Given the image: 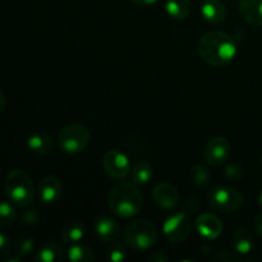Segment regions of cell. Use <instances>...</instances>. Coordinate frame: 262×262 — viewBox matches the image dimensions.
<instances>
[{
	"mask_svg": "<svg viewBox=\"0 0 262 262\" xmlns=\"http://www.w3.org/2000/svg\"><path fill=\"white\" fill-rule=\"evenodd\" d=\"M199 54L202 60L211 67H224L234 59L237 43L232 36L223 31H210L199 41Z\"/></svg>",
	"mask_w": 262,
	"mask_h": 262,
	"instance_id": "6da1fadb",
	"label": "cell"
},
{
	"mask_svg": "<svg viewBox=\"0 0 262 262\" xmlns=\"http://www.w3.org/2000/svg\"><path fill=\"white\" fill-rule=\"evenodd\" d=\"M143 197L137 184L133 182H122L113 187L107 196V206L119 217H132L141 211Z\"/></svg>",
	"mask_w": 262,
	"mask_h": 262,
	"instance_id": "7a4b0ae2",
	"label": "cell"
},
{
	"mask_svg": "<svg viewBox=\"0 0 262 262\" xmlns=\"http://www.w3.org/2000/svg\"><path fill=\"white\" fill-rule=\"evenodd\" d=\"M4 191L8 199L18 206H28L35 199L36 189L31 177L20 169H14L4 181Z\"/></svg>",
	"mask_w": 262,
	"mask_h": 262,
	"instance_id": "3957f363",
	"label": "cell"
},
{
	"mask_svg": "<svg viewBox=\"0 0 262 262\" xmlns=\"http://www.w3.org/2000/svg\"><path fill=\"white\" fill-rule=\"evenodd\" d=\"M124 241L130 248L136 251L148 250L158 241V229L150 220H135L125 228Z\"/></svg>",
	"mask_w": 262,
	"mask_h": 262,
	"instance_id": "277c9868",
	"label": "cell"
},
{
	"mask_svg": "<svg viewBox=\"0 0 262 262\" xmlns=\"http://www.w3.org/2000/svg\"><path fill=\"white\" fill-rule=\"evenodd\" d=\"M90 138L91 135L86 125L72 123L59 132L58 143L66 154H79L89 146Z\"/></svg>",
	"mask_w": 262,
	"mask_h": 262,
	"instance_id": "5b68a950",
	"label": "cell"
},
{
	"mask_svg": "<svg viewBox=\"0 0 262 262\" xmlns=\"http://www.w3.org/2000/svg\"><path fill=\"white\" fill-rule=\"evenodd\" d=\"M241 192L230 187H216L209 193V204L217 212H234L242 206Z\"/></svg>",
	"mask_w": 262,
	"mask_h": 262,
	"instance_id": "8992f818",
	"label": "cell"
},
{
	"mask_svg": "<svg viewBox=\"0 0 262 262\" xmlns=\"http://www.w3.org/2000/svg\"><path fill=\"white\" fill-rule=\"evenodd\" d=\"M192 223L187 212H176L164 222L163 232L171 243H181L187 239L191 232Z\"/></svg>",
	"mask_w": 262,
	"mask_h": 262,
	"instance_id": "52a82bcc",
	"label": "cell"
},
{
	"mask_svg": "<svg viewBox=\"0 0 262 262\" xmlns=\"http://www.w3.org/2000/svg\"><path fill=\"white\" fill-rule=\"evenodd\" d=\"M102 165H104L105 171L109 177L120 181L124 179L128 174L130 173V164L129 159L125 154L119 150H109L104 155L102 159Z\"/></svg>",
	"mask_w": 262,
	"mask_h": 262,
	"instance_id": "ba28073f",
	"label": "cell"
},
{
	"mask_svg": "<svg viewBox=\"0 0 262 262\" xmlns=\"http://www.w3.org/2000/svg\"><path fill=\"white\" fill-rule=\"evenodd\" d=\"M232 148L224 137H214L207 141L204 148V159L209 165L220 166L229 159Z\"/></svg>",
	"mask_w": 262,
	"mask_h": 262,
	"instance_id": "9c48e42d",
	"label": "cell"
},
{
	"mask_svg": "<svg viewBox=\"0 0 262 262\" xmlns=\"http://www.w3.org/2000/svg\"><path fill=\"white\" fill-rule=\"evenodd\" d=\"M152 197L155 204L160 209L170 211L174 210L179 205V193L176 187L171 186L170 183L161 182L154 187Z\"/></svg>",
	"mask_w": 262,
	"mask_h": 262,
	"instance_id": "30bf717a",
	"label": "cell"
},
{
	"mask_svg": "<svg viewBox=\"0 0 262 262\" xmlns=\"http://www.w3.org/2000/svg\"><path fill=\"white\" fill-rule=\"evenodd\" d=\"M63 184L60 179L54 176H48L41 179L36 188L37 197L43 204H54L61 197Z\"/></svg>",
	"mask_w": 262,
	"mask_h": 262,
	"instance_id": "8fae6325",
	"label": "cell"
},
{
	"mask_svg": "<svg viewBox=\"0 0 262 262\" xmlns=\"http://www.w3.org/2000/svg\"><path fill=\"white\" fill-rule=\"evenodd\" d=\"M196 229L201 237L206 239H215L223 232V223L212 214H202L196 219Z\"/></svg>",
	"mask_w": 262,
	"mask_h": 262,
	"instance_id": "7c38bea8",
	"label": "cell"
},
{
	"mask_svg": "<svg viewBox=\"0 0 262 262\" xmlns=\"http://www.w3.org/2000/svg\"><path fill=\"white\" fill-rule=\"evenodd\" d=\"M94 228L97 237L107 243L115 242L120 237V233H122L119 223L109 216L97 217Z\"/></svg>",
	"mask_w": 262,
	"mask_h": 262,
	"instance_id": "4fadbf2b",
	"label": "cell"
},
{
	"mask_svg": "<svg viewBox=\"0 0 262 262\" xmlns=\"http://www.w3.org/2000/svg\"><path fill=\"white\" fill-rule=\"evenodd\" d=\"M239 13L247 23L262 27V0H239Z\"/></svg>",
	"mask_w": 262,
	"mask_h": 262,
	"instance_id": "5bb4252c",
	"label": "cell"
},
{
	"mask_svg": "<svg viewBox=\"0 0 262 262\" xmlns=\"http://www.w3.org/2000/svg\"><path fill=\"white\" fill-rule=\"evenodd\" d=\"M201 14L207 22L217 25L227 18V7L220 0H204L201 4Z\"/></svg>",
	"mask_w": 262,
	"mask_h": 262,
	"instance_id": "9a60e30c",
	"label": "cell"
},
{
	"mask_svg": "<svg viewBox=\"0 0 262 262\" xmlns=\"http://www.w3.org/2000/svg\"><path fill=\"white\" fill-rule=\"evenodd\" d=\"M86 235V227L79 220H73L64 225L60 232V239L64 245H76L79 243Z\"/></svg>",
	"mask_w": 262,
	"mask_h": 262,
	"instance_id": "2e32d148",
	"label": "cell"
},
{
	"mask_svg": "<svg viewBox=\"0 0 262 262\" xmlns=\"http://www.w3.org/2000/svg\"><path fill=\"white\" fill-rule=\"evenodd\" d=\"M28 150L32 151L35 154H48L53 151L54 148V141L51 136H49L46 132H35L27 138Z\"/></svg>",
	"mask_w": 262,
	"mask_h": 262,
	"instance_id": "e0dca14e",
	"label": "cell"
},
{
	"mask_svg": "<svg viewBox=\"0 0 262 262\" xmlns=\"http://www.w3.org/2000/svg\"><path fill=\"white\" fill-rule=\"evenodd\" d=\"M64 260V251L59 243L50 241L41 246L40 250L33 256V261L58 262Z\"/></svg>",
	"mask_w": 262,
	"mask_h": 262,
	"instance_id": "ac0fdd59",
	"label": "cell"
},
{
	"mask_svg": "<svg viewBox=\"0 0 262 262\" xmlns=\"http://www.w3.org/2000/svg\"><path fill=\"white\" fill-rule=\"evenodd\" d=\"M233 247L235 248L241 255H248L252 252L255 247V241H253L252 234L246 228H239L233 234Z\"/></svg>",
	"mask_w": 262,
	"mask_h": 262,
	"instance_id": "d6986e66",
	"label": "cell"
},
{
	"mask_svg": "<svg viewBox=\"0 0 262 262\" xmlns=\"http://www.w3.org/2000/svg\"><path fill=\"white\" fill-rule=\"evenodd\" d=\"M191 0H166L165 2L166 13L174 19H186L191 13Z\"/></svg>",
	"mask_w": 262,
	"mask_h": 262,
	"instance_id": "ffe728a7",
	"label": "cell"
},
{
	"mask_svg": "<svg viewBox=\"0 0 262 262\" xmlns=\"http://www.w3.org/2000/svg\"><path fill=\"white\" fill-rule=\"evenodd\" d=\"M152 166L147 161H138L130 168V181L137 186L146 184L152 178Z\"/></svg>",
	"mask_w": 262,
	"mask_h": 262,
	"instance_id": "44dd1931",
	"label": "cell"
},
{
	"mask_svg": "<svg viewBox=\"0 0 262 262\" xmlns=\"http://www.w3.org/2000/svg\"><path fill=\"white\" fill-rule=\"evenodd\" d=\"M67 256H68V260L72 262H94L96 260L94 251L87 246L81 245V242L72 245L67 252Z\"/></svg>",
	"mask_w": 262,
	"mask_h": 262,
	"instance_id": "7402d4cb",
	"label": "cell"
},
{
	"mask_svg": "<svg viewBox=\"0 0 262 262\" xmlns=\"http://www.w3.org/2000/svg\"><path fill=\"white\" fill-rule=\"evenodd\" d=\"M191 178L192 182L199 188H206L210 184V171L207 170L206 166L201 165V164H196L191 169Z\"/></svg>",
	"mask_w": 262,
	"mask_h": 262,
	"instance_id": "603a6c76",
	"label": "cell"
},
{
	"mask_svg": "<svg viewBox=\"0 0 262 262\" xmlns=\"http://www.w3.org/2000/svg\"><path fill=\"white\" fill-rule=\"evenodd\" d=\"M17 211L9 202L0 201V228H8L15 222Z\"/></svg>",
	"mask_w": 262,
	"mask_h": 262,
	"instance_id": "cb8c5ba5",
	"label": "cell"
},
{
	"mask_svg": "<svg viewBox=\"0 0 262 262\" xmlns=\"http://www.w3.org/2000/svg\"><path fill=\"white\" fill-rule=\"evenodd\" d=\"M33 248H35V242H33V238L30 237V235H20V237L15 241V255L19 256V257H26V256H28L32 252Z\"/></svg>",
	"mask_w": 262,
	"mask_h": 262,
	"instance_id": "d4e9b609",
	"label": "cell"
},
{
	"mask_svg": "<svg viewBox=\"0 0 262 262\" xmlns=\"http://www.w3.org/2000/svg\"><path fill=\"white\" fill-rule=\"evenodd\" d=\"M107 258L113 262H123L127 258V250L122 243H114L107 251Z\"/></svg>",
	"mask_w": 262,
	"mask_h": 262,
	"instance_id": "484cf974",
	"label": "cell"
},
{
	"mask_svg": "<svg viewBox=\"0 0 262 262\" xmlns=\"http://www.w3.org/2000/svg\"><path fill=\"white\" fill-rule=\"evenodd\" d=\"M13 245L9 238L5 234L0 233V258H7L12 253Z\"/></svg>",
	"mask_w": 262,
	"mask_h": 262,
	"instance_id": "4316f807",
	"label": "cell"
},
{
	"mask_svg": "<svg viewBox=\"0 0 262 262\" xmlns=\"http://www.w3.org/2000/svg\"><path fill=\"white\" fill-rule=\"evenodd\" d=\"M40 220L36 210H26L22 214V223L25 225H36Z\"/></svg>",
	"mask_w": 262,
	"mask_h": 262,
	"instance_id": "83f0119b",
	"label": "cell"
},
{
	"mask_svg": "<svg viewBox=\"0 0 262 262\" xmlns=\"http://www.w3.org/2000/svg\"><path fill=\"white\" fill-rule=\"evenodd\" d=\"M212 261H224V262H234L239 261V257L237 255H234L233 252H229V251H224V252H219L217 255H215L212 257Z\"/></svg>",
	"mask_w": 262,
	"mask_h": 262,
	"instance_id": "f1b7e54d",
	"label": "cell"
},
{
	"mask_svg": "<svg viewBox=\"0 0 262 262\" xmlns=\"http://www.w3.org/2000/svg\"><path fill=\"white\" fill-rule=\"evenodd\" d=\"M242 174H243L242 170H241V169L235 165H230L225 169V176L230 179L241 178V177H242Z\"/></svg>",
	"mask_w": 262,
	"mask_h": 262,
	"instance_id": "f546056e",
	"label": "cell"
},
{
	"mask_svg": "<svg viewBox=\"0 0 262 262\" xmlns=\"http://www.w3.org/2000/svg\"><path fill=\"white\" fill-rule=\"evenodd\" d=\"M184 207H186V212H196L200 207V201L197 199H188L184 204Z\"/></svg>",
	"mask_w": 262,
	"mask_h": 262,
	"instance_id": "4dcf8cb0",
	"label": "cell"
},
{
	"mask_svg": "<svg viewBox=\"0 0 262 262\" xmlns=\"http://www.w3.org/2000/svg\"><path fill=\"white\" fill-rule=\"evenodd\" d=\"M253 228H255L256 233H257L260 237H262V214H258L257 216L253 220Z\"/></svg>",
	"mask_w": 262,
	"mask_h": 262,
	"instance_id": "1f68e13d",
	"label": "cell"
},
{
	"mask_svg": "<svg viewBox=\"0 0 262 262\" xmlns=\"http://www.w3.org/2000/svg\"><path fill=\"white\" fill-rule=\"evenodd\" d=\"M150 260L154 261V262L168 261V256H165L163 252H160V251H156V252H154L152 255L150 256Z\"/></svg>",
	"mask_w": 262,
	"mask_h": 262,
	"instance_id": "d6a6232c",
	"label": "cell"
},
{
	"mask_svg": "<svg viewBox=\"0 0 262 262\" xmlns=\"http://www.w3.org/2000/svg\"><path fill=\"white\" fill-rule=\"evenodd\" d=\"M135 4L140 5V7H148V5H152L155 3H158L159 0H132Z\"/></svg>",
	"mask_w": 262,
	"mask_h": 262,
	"instance_id": "836d02e7",
	"label": "cell"
},
{
	"mask_svg": "<svg viewBox=\"0 0 262 262\" xmlns=\"http://www.w3.org/2000/svg\"><path fill=\"white\" fill-rule=\"evenodd\" d=\"M5 106H7V100H5L4 94L0 91V113L5 109Z\"/></svg>",
	"mask_w": 262,
	"mask_h": 262,
	"instance_id": "e575fe53",
	"label": "cell"
},
{
	"mask_svg": "<svg viewBox=\"0 0 262 262\" xmlns=\"http://www.w3.org/2000/svg\"><path fill=\"white\" fill-rule=\"evenodd\" d=\"M258 204H260V206L262 207V191L260 192V194H258Z\"/></svg>",
	"mask_w": 262,
	"mask_h": 262,
	"instance_id": "d590c367",
	"label": "cell"
}]
</instances>
